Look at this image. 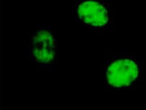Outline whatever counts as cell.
<instances>
[{
  "label": "cell",
  "instance_id": "obj_1",
  "mask_svg": "<svg viewBox=\"0 0 146 110\" xmlns=\"http://www.w3.org/2000/svg\"><path fill=\"white\" fill-rule=\"evenodd\" d=\"M139 69L134 60L123 58L115 60L108 66L107 78L110 85L116 88L126 87L137 78Z\"/></svg>",
  "mask_w": 146,
  "mask_h": 110
},
{
  "label": "cell",
  "instance_id": "obj_2",
  "mask_svg": "<svg viewBox=\"0 0 146 110\" xmlns=\"http://www.w3.org/2000/svg\"><path fill=\"white\" fill-rule=\"evenodd\" d=\"M78 15L82 23L88 27L100 28L108 23V11L98 0H84L78 7Z\"/></svg>",
  "mask_w": 146,
  "mask_h": 110
},
{
  "label": "cell",
  "instance_id": "obj_3",
  "mask_svg": "<svg viewBox=\"0 0 146 110\" xmlns=\"http://www.w3.org/2000/svg\"><path fill=\"white\" fill-rule=\"evenodd\" d=\"M56 42L48 30H38L35 33L32 51L36 62L48 64L53 61L56 53Z\"/></svg>",
  "mask_w": 146,
  "mask_h": 110
}]
</instances>
